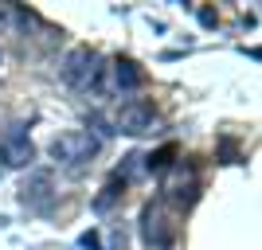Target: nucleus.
Instances as JSON below:
<instances>
[{
  "label": "nucleus",
  "mask_w": 262,
  "mask_h": 250,
  "mask_svg": "<svg viewBox=\"0 0 262 250\" xmlns=\"http://www.w3.org/2000/svg\"><path fill=\"white\" fill-rule=\"evenodd\" d=\"M98 152V141L90 137L86 129H67V133H59L51 141V156L59 164H78V161H90Z\"/></svg>",
  "instance_id": "obj_1"
},
{
  "label": "nucleus",
  "mask_w": 262,
  "mask_h": 250,
  "mask_svg": "<svg viewBox=\"0 0 262 250\" xmlns=\"http://www.w3.org/2000/svg\"><path fill=\"white\" fill-rule=\"evenodd\" d=\"M98 55L90 51V47H75V51L63 59V82L71 90H90V82L98 78Z\"/></svg>",
  "instance_id": "obj_2"
},
{
  "label": "nucleus",
  "mask_w": 262,
  "mask_h": 250,
  "mask_svg": "<svg viewBox=\"0 0 262 250\" xmlns=\"http://www.w3.org/2000/svg\"><path fill=\"white\" fill-rule=\"evenodd\" d=\"M157 125V113H153V106H145V102H125V106L118 109V129L121 133H149Z\"/></svg>",
  "instance_id": "obj_3"
},
{
  "label": "nucleus",
  "mask_w": 262,
  "mask_h": 250,
  "mask_svg": "<svg viewBox=\"0 0 262 250\" xmlns=\"http://www.w3.org/2000/svg\"><path fill=\"white\" fill-rule=\"evenodd\" d=\"M32 141L24 137V133H8L4 137V145H0V161L12 164V168H24V164H32Z\"/></svg>",
  "instance_id": "obj_4"
},
{
  "label": "nucleus",
  "mask_w": 262,
  "mask_h": 250,
  "mask_svg": "<svg viewBox=\"0 0 262 250\" xmlns=\"http://www.w3.org/2000/svg\"><path fill=\"white\" fill-rule=\"evenodd\" d=\"M24 203L32 207H47L51 203V176L47 172H35L28 184H24Z\"/></svg>",
  "instance_id": "obj_5"
},
{
  "label": "nucleus",
  "mask_w": 262,
  "mask_h": 250,
  "mask_svg": "<svg viewBox=\"0 0 262 250\" xmlns=\"http://www.w3.org/2000/svg\"><path fill=\"white\" fill-rule=\"evenodd\" d=\"M114 82L125 86V90H137L141 86V75L133 71V63H114Z\"/></svg>",
  "instance_id": "obj_6"
},
{
  "label": "nucleus",
  "mask_w": 262,
  "mask_h": 250,
  "mask_svg": "<svg viewBox=\"0 0 262 250\" xmlns=\"http://www.w3.org/2000/svg\"><path fill=\"white\" fill-rule=\"evenodd\" d=\"M0 28H4V12H0Z\"/></svg>",
  "instance_id": "obj_7"
}]
</instances>
